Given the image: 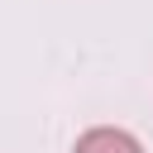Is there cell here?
I'll return each instance as SVG.
<instances>
[{
    "mask_svg": "<svg viewBox=\"0 0 153 153\" xmlns=\"http://www.w3.org/2000/svg\"><path fill=\"white\" fill-rule=\"evenodd\" d=\"M72 153H143V143L129 129H120V124H96V129H86L76 139Z\"/></svg>",
    "mask_w": 153,
    "mask_h": 153,
    "instance_id": "obj_1",
    "label": "cell"
}]
</instances>
